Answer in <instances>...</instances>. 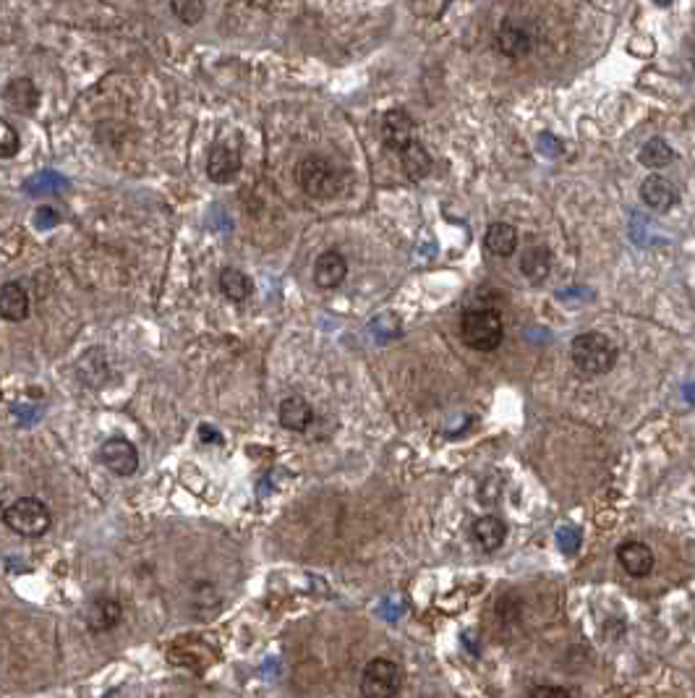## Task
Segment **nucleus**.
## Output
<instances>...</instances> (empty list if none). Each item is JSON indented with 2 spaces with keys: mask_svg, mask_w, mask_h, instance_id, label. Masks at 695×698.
<instances>
[{
  "mask_svg": "<svg viewBox=\"0 0 695 698\" xmlns=\"http://www.w3.org/2000/svg\"><path fill=\"white\" fill-rule=\"evenodd\" d=\"M35 223H37V228H42V231H50V228H55V226L61 223V218H58V212H55L53 207H39Z\"/></svg>",
  "mask_w": 695,
  "mask_h": 698,
  "instance_id": "bb28decb",
  "label": "nucleus"
},
{
  "mask_svg": "<svg viewBox=\"0 0 695 698\" xmlns=\"http://www.w3.org/2000/svg\"><path fill=\"white\" fill-rule=\"evenodd\" d=\"M470 539L481 552H497L507 539V523L497 515H481L470 526Z\"/></svg>",
  "mask_w": 695,
  "mask_h": 698,
  "instance_id": "f8f14e48",
  "label": "nucleus"
},
{
  "mask_svg": "<svg viewBox=\"0 0 695 698\" xmlns=\"http://www.w3.org/2000/svg\"><path fill=\"white\" fill-rule=\"evenodd\" d=\"M484 243L495 257H510L518 249V231L510 223H492L484 235Z\"/></svg>",
  "mask_w": 695,
  "mask_h": 698,
  "instance_id": "6ab92c4d",
  "label": "nucleus"
},
{
  "mask_svg": "<svg viewBox=\"0 0 695 698\" xmlns=\"http://www.w3.org/2000/svg\"><path fill=\"white\" fill-rule=\"evenodd\" d=\"M461 338L468 349L497 350L504 341L503 316L495 309H468L461 319Z\"/></svg>",
  "mask_w": 695,
  "mask_h": 698,
  "instance_id": "20e7f679",
  "label": "nucleus"
},
{
  "mask_svg": "<svg viewBox=\"0 0 695 698\" xmlns=\"http://www.w3.org/2000/svg\"><path fill=\"white\" fill-rule=\"evenodd\" d=\"M0 314L8 322H21L29 316V293L21 283H5L0 288Z\"/></svg>",
  "mask_w": 695,
  "mask_h": 698,
  "instance_id": "dca6fc26",
  "label": "nucleus"
},
{
  "mask_svg": "<svg viewBox=\"0 0 695 698\" xmlns=\"http://www.w3.org/2000/svg\"><path fill=\"white\" fill-rule=\"evenodd\" d=\"M84 620L89 625L92 633H108L113 630L118 622L123 620V607L118 602L116 596H97L89 602L86 612H84Z\"/></svg>",
  "mask_w": 695,
  "mask_h": 698,
  "instance_id": "1a4fd4ad",
  "label": "nucleus"
},
{
  "mask_svg": "<svg viewBox=\"0 0 695 698\" xmlns=\"http://www.w3.org/2000/svg\"><path fill=\"white\" fill-rule=\"evenodd\" d=\"M220 291L231 299V301H246L251 293H254V285H251V280L243 275L241 270H228L220 272Z\"/></svg>",
  "mask_w": 695,
  "mask_h": 698,
  "instance_id": "412c9836",
  "label": "nucleus"
},
{
  "mask_svg": "<svg viewBox=\"0 0 695 698\" xmlns=\"http://www.w3.org/2000/svg\"><path fill=\"white\" fill-rule=\"evenodd\" d=\"M654 3H657V5H669L672 0H654Z\"/></svg>",
  "mask_w": 695,
  "mask_h": 698,
  "instance_id": "c85d7f7f",
  "label": "nucleus"
},
{
  "mask_svg": "<svg viewBox=\"0 0 695 698\" xmlns=\"http://www.w3.org/2000/svg\"><path fill=\"white\" fill-rule=\"evenodd\" d=\"M5 103H8L13 111H19V113L35 111L39 103V92L37 86H35V81H32V78H16V81H11L8 89H5Z\"/></svg>",
  "mask_w": 695,
  "mask_h": 698,
  "instance_id": "a211bd4d",
  "label": "nucleus"
},
{
  "mask_svg": "<svg viewBox=\"0 0 695 698\" xmlns=\"http://www.w3.org/2000/svg\"><path fill=\"white\" fill-rule=\"evenodd\" d=\"M348 275V262L343 254L338 251H324L319 254L316 265H314V283L324 291H332L338 288Z\"/></svg>",
  "mask_w": 695,
  "mask_h": 698,
  "instance_id": "2eb2a0df",
  "label": "nucleus"
},
{
  "mask_svg": "<svg viewBox=\"0 0 695 698\" xmlns=\"http://www.w3.org/2000/svg\"><path fill=\"white\" fill-rule=\"evenodd\" d=\"M403 688V667L392 660H372L361 672V698H395Z\"/></svg>",
  "mask_w": 695,
  "mask_h": 698,
  "instance_id": "39448f33",
  "label": "nucleus"
},
{
  "mask_svg": "<svg viewBox=\"0 0 695 698\" xmlns=\"http://www.w3.org/2000/svg\"><path fill=\"white\" fill-rule=\"evenodd\" d=\"M520 272L526 275V280L531 283H544L552 272V251L546 246H531L523 251L520 257Z\"/></svg>",
  "mask_w": 695,
  "mask_h": 698,
  "instance_id": "f3484780",
  "label": "nucleus"
},
{
  "mask_svg": "<svg viewBox=\"0 0 695 698\" xmlns=\"http://www.w3.org/2000/svg\"><path fill=\"white\" fill-rule=\"evenodd\" d=\"M570 358L576 369L588 377H601L615 369L617 364V349L615 343L601 333H580L570 343Z\"/></svg>",
  "mask_w": 695,
  "mask_h": 698,
  "instance_id": "f257e3e1",
  "label": "nucleus"
},
{
  "mask_svg": "<svg viewBox=\"0 0 695 698\" xmlns=\"http://www.w3.org/2000/svg\"><path fill=\"white\" fill-rule=\"evenodd\" d=\"M69 186V181L61 176V173H55V170H42L37 176H32L27 184H24V189H27V194L39 196V194H58L61 189H66Z\"/></svg>",
  "mask_w": 695,
  "mask_h": 698,
  "instance_id": "4be33fe9",
  "label": "nucleus"
},
{
  "mask_svg": "<svg viewBox=\"0 0 695 698\" xmlns=\"http://www.w3.org/2000/svg\"><path fill=\"white\" fill-rule=\"evenodd\" d=\"M100 461L116 476H131L139 468V450L126 437H110L100 450Z\"/></svg>",
  "mask_w": 695,
  "mask_h": 698,
  "instance_id": "0eeeda50",
  "label": "nucleus"
},
{
  "mask_svg": "<svg viewBox=\"0 0 695 698\" xmlns=\"http://www.w3.org/2000/svg\"><path fill=\"white\" fill-rule=\"evenodd\" d=\"M241 170V152L231 144H215L207 157V176L215 184H228Z\"/></svg>",
  "mask_w": 695,
  "mask_h": 698,
  "instance_id": "9b49d317",
  "label": "nucleus"
},
{
  "mask_svg": "<svg viewBox=\"0 0 695 698\" xmlns=\"http://www.w3.org/2000/svg\"><path fill=\"white\" fill-rule=\"evenodd\" d=\"M0 134H3V142H0V157L3 160H11V157L19 152V147H21V142H19V136H16V131L11 128V123H0Z\"/></svg>",
  "mask_w": 695,
  "mask_h": 698,
  "instance_id": "393cba45",
  "label": "nucleus"
},
{
  "mask_svg": "<svg viewBox=\"0 0 695 698\" xmlns=\"http://www.w3.org/2000/svg\"><path fill=\"white\" fill-rule=\"evenodd\" d=\"M617 563L633 579H643L654 571V549L643 542H625L617 546Z\"/></svg>",
  "mask_w": 695,
  "mask_h": 698,
  "instance_id": "9d476101",
  "label": "nucleus"
},
{
  "mask_svg": "<svg viewBox=\"0 0 695 698\" xmlns=\"http://www.w3.org/2000/svg\"><path fill=\"white\" fill-rule=\"evenodd\" d=\"M382 134H385V144L400 155L408 144L416 142V123L405 111H389L382 120Z\"/></svg>",
  "mask_w": 695,
  "mask_h": 698,
  "instance_id": "6e6552de",
  "label": "nucleus"
},
{
  "mask_svg": "<svg viewBox=\"0 0 695 698\" xmlns=\"http://www.w3.org/2000/svg\"><path fill=\"white\" fill-rule=\"evenodd\" d=\"M400 162H403V170H405V176L411 178V181H421L429 176V170H431V155L424 150V144L416 139L413 144H408L403 152H400Z\"/></svg>",
  "mask_w": 695,
  "mask_h": 698,
  "instance_id": "aec40b11",
  "label": "nucleus"
},
{
  "mask_svg": "<svg viewBox=\"0 0 695 698\" xmlns=\"http://www.w3.org/2000/svg\"><path fill=\"white\" fill-rule=\"evenodd\" d=\"M528 698H573V696H570V691L562 688V686H536V688H531Z\"/></svg>",
  "mask_w": 695,
  "mask_h": 698,
  "instance_id": "a878e982",
  "label": "nucleus"
},
{
  "mask_svg": "<svg viewBox=\"0 0 695 698\" xmlns=\"http://www.w3.org/2000/svg\"><path fill=\"white\" fill-rule=\"evenodd\" d=\"M641 199L646 201V207H651L657 212H669L680 201V194H677V189H675V184L669 178L649 176L641 184Z\"/></svg>",
  "mask_w": 695,
  "mask_h": 698,
  "instance_id": "ddd939ff",
  "label": "nucleus"
},
{
  "mask_svg": "<svg viewBox=\"0 0 695 698\" xmlns=\"http://www.w3.org/2000/svg\"><path fill=\"white\" fill-rule=\"evenodd\" d=\"M539 142H541V152H544V155L557 157V155H560V152H562V150H560L562 144H560V142H557V139H554L552 134H541Z\"/></svg>",
  "mask_w": 695,
  "mask_h": 698,
  "instance_id": "cd10ccee",
  "label": "nucleus"
},
{
  "mask_svg": "<svg viewBox=\"0 0 695 698\" xmlns=\"http://www.w3.org/2000/svg\"><path fill=\"white\" fill-rule=\"evenodd\" d=\"M280 427L288 431H307L314 424V408L307 398L301 395H290L280 403Z\"/></svg>",
  "mask_w": 695,
  "mask_h": 698,
  "instance_id": "4468645a",
  "label": "nucleus"
},
{
  "mask_svg": "<svg viewBox=\"0 0 695 698\" xmlns=\"http://www.w3.org/2000/svg\"><path fill=\"white\" fill-rule=\"evenodd\" d=\"M3 523L8 531L19 534L24 539H37L50 531L53 513L37 497H19L16 503H11L3 510Z\"/></svg>",
  "mask_w": 695,
  "mask_h": 698,
  "instance_id": "7ed1b4c3",
  "label": "nucleus"
},
{
  "mask_svg": "<svg viewBox=\"0 0 695 698\" xmlns=\"http://www.w3.org/2000/svg\"><path fill=\"white\" fill-rule=\"evenodd\" d=\"M296 181L304 189V194L314 199H330L340 192L343 186V173L340 168L324 155L304 157L296 168Z\"/></svg>",
  "mask_w": 695,
  "mask_h": 698,
  "instance_id": "f03ea898",
  "label": "nucleus"
},
{
  "mask_svg": "<svg viewBox=\"0 0 695 698\" xmlns=\"http://www.w3.org/2000/svg\"><path fill=\"white\" fill-rule=\"evenodd\" d=\"M641 162L646 165V168H666L672 160H675V152H672V147L661 139V136H654V139H649L643 147H641Z\"/></svg>",
  "mask_w": 695,
  "mask_h": 698,
  "instance_id": "5701e85b",
  "label": "nucleus"
},
{
  "mask_svg": "<svg viewBox=\"0 0 695 698\" xmlns=\"http://www.w3.org/2000/svg\"><path fill=\"white\" fill-rule=\"evenodd\" d=\"M170 8L178 16V21H184L189 27L204 19V0H170Z\"/></svg>",
  "mask_w": 695,
  "mask_h": 698,
  "instance_id": "b1692460",
  "label": "nucleus"
},
{
  "mask_svg": "<svg viewBox=\"0 0 695 698\" xmlns=\"http://www.w3.org/2000/svg\"><path fill=\"white\" fill-rule=\"evenodd\" d=\"M534 45H536L534 27L520 21V19H504L503 24L497 27L495 47L503 53L504 58H526V55H531Z\"/></svg>",
  "mask_w": 695,
  "mask_h": 698,
  "instance_id": "423d86ee",
  "label": "nucleus"
}]
</instances>
